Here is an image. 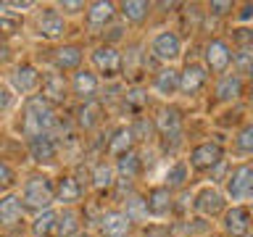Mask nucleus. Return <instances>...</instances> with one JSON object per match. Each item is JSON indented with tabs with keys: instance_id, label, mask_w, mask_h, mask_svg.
I'll return each mask as SVG.
<instances>
[{
	"instance_id": "5",
	"label": "nucleus",
	"mask_w": 253,
	"mask_h": 237,
	"mask_svg": "<svg viewBox=\"0 0 253 237\" xmlns=\"http://www.w3.org/2000/svg\"><path fill=\"white\" fill-rule=\"evenodd\" d=\"M90 63L98 79H106V82H114V79L124 74V53L116 45H108V42L95 45L90 50Z\"/></svg>"
},
{
	"instance_id": "43",
	"label": "nucleus",
	"mask_w": 253,
	"mask_h": 237,
	"mask_svg": "<svg viewBox=\"0 0 253 237\" xmlns=\"http://www.w3.org/2000/svg\"><path fill=\"white\" fill-rule=\"evenodd\" d=\"M245 237H253V232H251V235H245Z\"/></svg>"
},
{
	"instance_id": "36",
	"label": "nucleus",
	"mask_w": 253,
	"mask_h": 237,
	"mask_svg": "<svg viewBox=\"0 0 253 237\" xmlns=\"http://www.w3.org/2000/svg\"><path fill=\"white\" fill-rule=\"evenodd\" d=\"M13 185H16V171H13V166L0 158V195H8V193L13 190Z\"/></svg>"
},
{
	"instance_id": "1",
	"label": "nucleus",
	"mask_w": 253,
	"mask_h": 237,
	"mask_svg": "<svg viewBox=\"0 0 253 237\" xmlns=\"http://www.w3.org/2000/svg\"><path fill=\"white\" fill-rule=\"evenodd\" d=\"M55 124V108L50 103H45L40 95H32V98L24 100L21 106V134L27 140L37 137V134H53Z\"/></svg>"
},
{
	"instance_id": "10",
	"label": "nucleus",
	"mask_w": 253,
	"mask_h": 237,
	"mask_svg": "<svg viewBox=\"0 0 253 237\" xmlns=\"http://www.w3.org/2000/svg\"><path fill=\"white\" fill-rule=\"evenodd\" d=\"M40 84H42V71H40L32 61H21L13 66L11 74V90L19 95V98H32V95L40 92Z\"/></svg>"
},
{
	"instance_id": "25",
	"label": "nucleus",
	"mask_w": 253,
	"mask_h": 237,
	"mask_svg": "<svg viewBox=\"0 0 253 237\" xmlns=\"http://www.w3.org/2000/svg\"><path fill=\"white\" fill-rule=\"evenodd\" d=\"M134 145H137V140H134V134H132V126L122 124V126H116V129L111 132V137L106 142V156L114 158V161H119L122 156L132 153Z\"/></svg>"
},
{
	"instance_id": "2",
	"label": "nucleus",
	"mask_w": 253,
	"mask_h": 237,
	"mask_svg": "<svg viewBox=\"0 0 253 237\" xmlns=\"http://www.w3.org/2000/svg\"><path fill=\"white\" fill-rule=\"evenodd\" d=\"M19 198H21L24 211H29V213L37 216V213H42V211L55 205V179H50L42 171L29 174V177L24 179V185H21Z\"/></svg>"
},
{
	"instance_id": "22",
	"label": "nucleus",
	"mask_w": 253,
	"mask_h": 237,
	"mask_svg": "<svg viewBox=\"0 0 253 237\" xmlns=\"http://www.w3.org/2000/svg\"><path fill=\"white\" fill-rule=\"evenodd\" d=\"M27 150L37 166H50L58 158V140H55V134H37V137L27 140Z\"/></svg>"
},
{
	"instance_id": "38",
	"label": "nucleus",
	"mask_w": 253,
	"mask_h": 237,
	"mask_svg": "<svg viewBox=\"0 0 253 237\" xmlns=\"http://www.w3.org/2000/svg\"><path fill=\"white\" fill-rule=\"evenodd\" d=\"M206 8H209L211 16H235V8L237 5L232 3V0H211Z\"/></svg>"
},
{
	"instance_id": "41",
	"label": "nucleus",
	"mask_w": 253,
	"mask_h": 237,
	"mask_svg": "<svg viewBox=\"0 0 253 237\" xmlns=\"http://www.w3.org/2000/svg\"><path fill=\"white\" fill-rule=\"evenodd\" d=\"M77 237H95V235H92V232H79Z\"/></svg>"
},
{
	"instance_id": "39",
	"label": "nucleus",
	"mask_w": 253,
	"mask_h": 237,
	"mask_svg": "<svg viewBox=\"0 0 253 237\" xmlns=\"http://www.w3.org/2000/svg\"><path fill=\"white\" fill-rule=\"evenodd\" d=\"M16 98H19V95H16L11 87H8V84H0V114L11 111V108L16 106Z\"/></svg>"
},
{
	"instance_id": "35",
	"label": "nucleus",
	"mask_w": 253,
	"mask_h": 237,
	"mask_svg": "<svg viewBox=\"0 0 253 237\" xmlns=\"http://www.w3.org/2000/svg\"><path fill=\"white\" fill-rule=\"evenodd\" d=\"M140 237H174V229L166 221H148L140 227Z\"/></svg>"
},
{
	"instance_id": "18",
	"label": "nucleus",
	"mask_w": 253,
	"mask_h": 237,
	"mask_svg": "<svg viewBox=\"0 0 253 237\" xmlns=\"http://www.w3.org/2000/svg\"><path fill=\"white\" fill-rule=\"evenodd\" d=\"M179 69L177 66H161L153 74V82H150V92L161 100H174L179 95Z\"/></svg>"
},
{
	"instance_id": "21",
	"label": "nucleus",
	"mask_w": 253,
	"mask_h": 237,
	"mask_svg": "<svg viewBox=\"0 0 253 237\" xmlns=\"http://www.w3.org/2000/svg\"><path fill=\"white\" fill-rule=\"evenodd\" d=\"M69 90L77 100L90 103V100H95V95H98V90H100V79L92 69H79L69 79Z\"/></svg>"
},
{
	"instance_id": "9",
	"label": "nucleus",
	"mask_w": 253,
	"mask_h": 237,
	"mask_svg": "<svg viewBox=\"0 0 253 237\" xmlns=\"http://www.w3.org/2000/svg\"><path fill=\"white\" fill-rule=\"evenodd\" d=\"M232 55H235V47L224 37H211L203 45V66L209 69V74L221 77L232 66Z\"/></svg>"
},
{
	"instance_id": "19",
	"label": "nucleus",
	"mask_w": 253,
	"mask_h": 237,
	"mask_svg": "<svg viewBox=\"0 0 253 237\" xmlns=\"http://www.w3.org/2000/svg\"><path fill=\"white\" fill-rule=\"evenodd\" d=\"M24 205H21V198L19 193H8V195H0V227L8 229V232H16V229L24 227Z\"/></svg>"
},
{
	"instance_id": "24",
	"label": "nucleus",
	"mask_w": 253,
	"mask_h": 237,
	"mask_svg": "<svg viewBox=\"0 0 253 237\" xmlns=\"http://www.w3.org/2000/svg\"><path fill=\"white\" fill-rule=\"evenodd\" d=\"M153 124H156V134L164 140H169V137L177 140L182 134V116H179V111L171 108V106L158 108L156 116H153Z\"/></svg>"
},
{
	"instance_id": "37",
	"label": "nucleus",
	"mask_w": 253,
	"mask_h": 237,
	"mask_svg": "<svg viewBox=\"0 0 253 237\" xmlns=\"http://www.w3.org/2000/svg\"><path fill=\"white\" fill-rule=\"evenodd\" d=\"M55 8H58V13L66 19V16H77V13L84 16L87 3H84V0H61V3H55Z\"/></svg>"
},
{
	"instance_id": "30",
	"label": "nucleus",
	"mask_w": 253,
	"mask_h": 237,
	"mask_svg": "<svg viewBox=\"0 0 253 237\" xmlns=\"http://www.w3.org/2000/svg\"><path fill=\"white\" fill-rule=\"evenodd\" d=\"M114 166H116V177L119 179H140L142 171H145V161L140 158L137 148H134L132 153L122 156L119 161H114Z\"/></svg>"
},
{
	"instance_id": "28",
	"label": "nucleus",
	"mask_w": 253,
	"mask_h": 237,
	"mask_svg": "<svg viewBox=\"0 0 253 237\" xmlns=\"http://www.w3.org/2000/svg\"><path fill=\"white\" fill-rule=\"evenodd\" d=\"M150 13H153V3H148V0H124V3H119V16L126 24H134V27L145 24Z\"/></svg>"
},
{
	"instance_id": "29",
	"label": "nucleus",
	"mask_w": 253,
	"mask_h": 237,
	"mask_svg": "<svg viewBox=\"0 0 253 237\" xmlns=\"http://www.w3.org/2000/svg\"><path fill=\"white\" fill-rule=\"evenodd\" d=\"M82 213L79 208H61L58 219H55V232L53 237H77L82 232Z\"/></svg>"
},
{
	"instance_id": "20",
	"label": "nucleus",
	"mask_w": 253,
	"mask_h": 237,
	"mask_svg": "<svg viewBox=\"0 0 253 237\" xmlns=\"http://www.w3.org/2000/svg\"><path fill=\"white\" fill-rule=\"evenodd\" d=\"M84 61V45L82 42H63L53 50V69L55 71H79Z\"/></svg>"
},
{
	"instance_id": "8",
	"label": "nucleus",
	"mask_w": 253,
	"mask_h": 237,
	"mask_svg": "<svg viewBox=\"0 0 253 237\" xmlns=\"http://www.w3.org/2000/svg\"><path fill=\"white\" fill-rule=\"evenodd\" d=\"M229 208L224 190L216 185H203L193 193V211L201 219H221V213Z\"/></svg>"
},
{
	"instance_id": "40",
	"label": "nucleus",
	"mask_w": 253,
	"mask_h": 237,
	"mask_svg": "<svg viewBox=\"0 0 253 237\" xmlns=\"http://www.w3.org/2000/svg\"><path fill=\"white\" fill-rule=\"evenodd\" d=\"M235 24H240V27L253 24V3H243L240 8H237L235 11Z\"/></svg>"
},
{
	"instance_id": "12",
	"label": "nucleus",
	"mask_w": 253,
	"mask_h": 237,
	"mask_svg": "<svg viewBox=\"0 0 253 237\" xmlns=\"http://www.w3.org/2000/svg\"><path fill=\"white\" fill-rule=\"evenodd\" d=\"M69 32V24L66 19L58 13V8H42L37 13V21H35V35L40 40H47V42H58V40L66 37Z\"/></svg>"
},
{
	"instance_id": "26",
	"label": "nucleus",
	"mask_w": 253,
	"mask_h": 237,
	"mask_svg": "<svg viewBox=\"0 0 253 237\" xmlns=\"http://www.w3.org/2000/svg\"><path fill=\"white\" fill-rule=\"evenodd\" d=\"M190 182V166L185 158H174V161L166 166L164 177H161V185L169 187L171 193H179V190H185Z\"/></svg>"
},
{
	"instance_id": "44",
	"label": "nucleus",
	"mask_w": 253,
	"mask_h": 237,
	"mask_svg": "<svg viewBox=\"0 0 253 237\" xmlns=\"http://www.w3.org/2000/svg\"><path fill=\"white\" fill-rule=\"evenodd\" d=\"M0 129H3V121H0Z\"/></svg>"
},
{
	"instance_id": "14",
	"label": "nucleus",
	"mask_w": 253,
	"mask_h": 237,
	"mask_svg": "<svg viewBox=\"0 0 253 237\" xmlns=\"http://www.w3.org/2000/svg\"><path fill=\"white\" fill-rule=\"evenodd\" d=\"M69 79H66V74H61V71H55V69H50V71H42V84H40V98H42L45 103H50L53 108H58V106H63L66 103V98H69Z\"/></svg>"
},
{
	"instance_id": "27",
	"label": "nucleus",
	"mask_w": 253,
	"mask_h": 237,
	"mask_svg": "<svg viewBox=\"0 0 253 237\" xmlns=\"http://www.w3.org/2000/svg\"><path fill=\"white\" fill-rule=\"evenodd\" d=\"M116 182H119V177H116V166L111 163V161H100V163H95L92 166V171H90V185H92V190L95 193H111V190L116 187Z\"/></svg>"
},
{
	"instance_id": "34",
	"label": "nucleus",
	"mask_w": 253,
	"mask_h": 237,
	"mask_svg": "<svg viewBox=\"0 0 253 237\" xmlns=\"http://www.w3.org/2000/svg\"><path fill=\"white\" fill-rule=\"evenodd\" d=\"M232 66L237 69V74H253V47H235L232 55Z\"/></svg>"
},
{
	"instance_id": "31",
	"label": "nucleus",
	"mask_w": 253,
	"mask_h": 237,
	"mask_svg": "<svg viewBox=\"0 0 253 237\" xmlns=\"http://www.w3.org/2000/svg\"><path fill=\"white\" fill-rule=\"evenodd\" d=\"M55 219H58V211H55V208H47V211H42V213H37V216L29 221L32 237H53V232H55Z\"/></svg>"
},
{
	"instance_id": "13",
	"label": "nucleus",
	"mask_w": 253,
	"mask_h": 237,
	"mask_svg": "<svg viewBox=\"0 0 253 237\" xmlns=\"http://www.w3.org/2000/svg\"><path fill=\"white\" fill-rule=\"evenodd\" d=\"M134 224L124 208H108L98 216V237H132Z\"/></svg>"
},
{
	"instance_id": "15",
	"label": "nucleus",
	"mask_w": 253,
	"mask_h": 237,
	"mask_svg": "<svg viewBox=\"0 0 253 237\" xmlns=\"http://www.w3.org/2000/svg\"><path fill=\"white\" fill-rule=\"evenodd\" d=\"M179 95L185 98H195L198 92L206 90L209 84V69L203 66L201 61H187L185 66L179 69Z\"/></svg>"
},
{
	"instance_id": "16",
	"label": "nucleus",
	"mask_w": 253,
	"mask_h": 237,
	"mask_svg": "<svg viewBox=\"0 0 253 237\" xmlns=\"http://www.w3.org/2000/svg\"><path fill=\"white\" fill-rule=\"evenodd\" d=\"M116 16H119L116 3H111V0H92V3H87V11H84V27L90 32H103L116 21Z\"/></svg>"
},
{
	"instance_id": "3",
	"label": "nucleus",
	"mask_w": 253,
	"mask_h": 237,
	"mask_svg": "<svg viewBox=\"0 0 253 237\" xmlns=\"http://www.w3.org/2000/svg\"><path fill=\"white\" fill-rule=\"evenodd\" d=\"M182 42L179 32L177 29H169V27H161L156 29L148 40V50H150V58L158 61L161 66H174L179 58H182Z\"/></svg>"
},
{
	"instance_id": "33",
	"label": "nucleus",
	"mask_w": 253,
	"mask_h": 237,
	"mask_svg": "<svg viewBox=\"0 0 253 237\" xmlns=\"http://www.w3.org/2000/svg\"><path fill=\"white\" fill-rule=\"evenodd\" d=\"M124 103L126 108L132 111V114H142V108L148 106V90H142V87H129V90L124 92Z\"/></svg>"
},
{
	"instance_id": "11",
	"label": "nucleus",
	"mask_w": 253,
	"mask_h": 237,
	"mask_svg": "<svg viewBox=\"0 0 253 237\" xmlns=\"http://www.w3.org/2000/svg\"><path fill=\"white\" fill-rule=\"evenodd\" d=\"M221 232L224 237H245L253 232V211L248 203H237L221 213Z\"/></svg>"
},
{
	"instance_id": "23",
	"label": "nucleus",
	"mask_w": 253,
	"mask_h": 237,
	"mask_svg": "<svg viewBox=\"0 0 253 237\" xmlns=\"http://www.w3.org/2000/svg\"><path fill=\"white\" fill-rule=\"evenodd\" d=\"M245 92V79L237 74V71H227V74L216 77V84H213V95H216L219 103H235L240 100Z\"/></svg>"
},
{
	"instance_id": "17",
	"label": "nucleus",
	"mask_w": 253,
	"mask_h": 237,
	"mask_svg": "<svg viewBox=\"0 0 253 237\" xmlns=\"http://www.w3.org/2000/svg\"><path fill=\"white\" fill-rule=\"evenodd\" d=\"M82 195H84V187H82V179L74 177V174H61L55 177V203L61 208H77L82 203Z\"/></svg>"
},
{
	"instance_id": "32",
	"label": "nucleus",
	"mask_w": 253,
	"mask_h": 237,
	"mask_svg": "<svg viewBox=\"0 0 253 237\" xmlns=\"http://www.w3.org/2000/svg\"><path fill=\"white\" fill-rule=\"evenodd\" d=\"M235 153L237 156H253V118H248L235 134Z\"/></svg>"
},
{
	"instance_id": "7",
	"label": "nucleus",
	"mask_w": 253,
	"mask_h": 237,
	"mask_svg": "<svg viewBox=\"0 0 253 237\" xmlns=\"http://www.w3.org/2000/svg\"><path fill=\"white\" fill-rule=\"evenodd\" d=\"M148 211V221H166L177 213V193H171L169 187H164L161 182L150 185L142 195Z\"/></svg>"
},
{
	"instance_id": "4",
	"label": "nucleus",
	"mask_w": 253,
	"mask_h": 237,
	"mask_svg": "<svg viewBox=\"0 0 253 237\" xmlns=\"http://www.w3.org/2000/svg\"><path fill=\"white\" fill-rule=\"evenodd\" d=\"M221 190H224L229 205L251 203L253 200V163L240 161V163L229 166V174H227Z\"/></svg>"
},
{
	"instance_id": "6",
	"label": "nucleus",
	"mask_w": 253,
	"mask_h": 237,
	"mask_svg": "<svg viewBox=\"0 0 253 237\" xmlns=\"http://www.w3.org/2000/svg\"><path fill=\"white\" fill-rule=\"evenodd\" d=\"M185 161L190 166V171L211 174L219 163L227 161V150H224V145H221L219 140H203V142H198V145L190 148Z\"/></svg>"
},
{
	"instance_id": "42",
	"label": "nucleus",
	"mask_w": 253,
	"mask_h": 237,
	"mask_svg": "<svg viewBox=\"0 0 253 237\" xmlns=\"http://www.w3.org/2000/svg\"><path fill=\"white\" fill-rule=\"evenodd\" d=\"M0 237H11V235H0Z\"/></svg>"
}]
</instances>
